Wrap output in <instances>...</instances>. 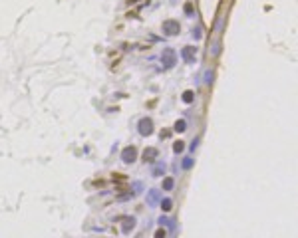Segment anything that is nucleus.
I'll use <instances>...</instances> for the list:
<instances>
[{"instance_id": "f257e3e1", "label": "nucleus", "mask_w": 298, "mask_h": 238, "mask_svg": "<svg viewBox=\"0 0 298 238\" xmlns=\"http://www.w3.org/2000/svg\"><path fill=\"white\" fill-rule=\"evenodd\" d=\"M161 64H163V68H165V70L173 68V66L177 64V54H175L173 48H165L161 52Z\"/></svg>"}, {"instance_id": "dca6fc26", "label": "nucleus", "mask_w": 298, "mask_h": 238, "mask_svg": "<svg viewBox=\"0 0 298 238\" xmlns=\"http://www.w3.org/2000/svg\"><path fill=\"white\" fill-rule=\"evenodd\" d=\"M191 167H193V159L185 157V159H183V169H191Z\"/></svg>"}, {"instance_id": "9d476101", "label": "nucleus", "mask_w": 298, "mask_h": 238, "mask_svg": "<svg viewBox=\"0 0 298 238\" xmlns=\"http://www.w3.org/2000/svg\"><path fill=\"white\" fill-rule=\"evenodd\" d=\"M175 131H177V133H183V131H185V129H187V121L185 119H177V121H175Z\"/></svg>"}, {"instance_id": "39448f33", "label": "nucleus", "mask_w": 298, "mask_h": 238, "mask_svg": "<svg viewBox=\"0 0 298 238\" xmlns=\"http://www.w3.org/2000/svg\"><path fill=\"white\" fill-rule=\"evenodd\" d=\"M181 56H183V60H185L187 64H195V48L185 46V48L181 50Z\"/></svg>"}, {"instance_id": "f8f14e48", "label": "nucleus", "mask_w": 298, "mask_h": 238, "mask_svg": "<svg viewBox=\"0 0 298 238\" xmlns=\"http://www.w3.org/2000/svg\"><path fill=\"white\" fill-rule=\"evenodd\" d=\"M175 187V181L171 177H167V179H163V191H171Z\"/></svg>"}, {"instance_id": "7ed1b4c3", "label": "nucleus", "mask_w": 298, "mask_h": 238, "mask_svg": "<svg viewBox=\"0 0 298 238\" xmlns=\"http://www.w3.org/2000/svg\"><path fill=\"white\" fill-rule=\"evenodd\" d=\"M135 159H137V149L135 147H125L123 151H121V161H123L125 165H131Z\"/></svg>"}, {"instance_id": "f03ea898", "label": "nucleus", "mask_w": 298, "mask_h": 238, "mask_svg": "<svg viewBox=\"0 0 298 238\" xmlns=\"http://www.w3.org/2000/svg\"><path fill=\"white\" fill-rule=\"evenodd\" d=\"M163 32H165L167 36H177L179 32H181V26H179L177 20H165V22H163Z\"/></svg>"}, {"instance_id": "6ab92c4d", "label": "nucleus", "mask_w": 298, "mask_h": 238, "mask_svg": "<svg viewBox=\"0 0 298 238\" xmlns=\"http://www.w3.org/2000/svg\"><path fill=\"white\" fill-rule=\"evenodd\" d=\"M165 236H167V234H165V230H163V228L155 232V238H165Z\"/></svg>"}, {"instance_id": "20e7f679", "label": "nucleus", "mask_w": 298, "mask_h": 238, "mask_svg": "<svg viewBox=\"0 0 298 238\" xmlns=\"http://www.w3.org/2000/svg\"><path fill=\"white\" fill-rule=\"evenodd\" d=\"M137 129H139V133L143 137H147V135L153 133V121H151L149 117H143V119L139 121V125H137Z\"/></svg>"}, {"instance_id": "423d86ee", "label": "nucleus", "mask_w": 298, "mask_h": 238, "mask_svg": "<svg viewBox=\"0 0 298 238\" xmlns=\"http://www.w3.org/2000/svg\"><path fill=\"white\" fill-rule=\"evenodd\" d=\"M157 155H159V151H157L155 147H147V149L143 151V161H145V163H153L155 159H157Z\"/></svg>"}, {"instance_id": "ddd939ff", "label": "nucleus", "mask_w": 298, "mask_h": 238, "mask_svg": "<svg viewBox=\"0 0 298 238\" xmlns=\"http://www.w3.org/2000/svg\"><path fill=\"white\" fill-rule=\"evenodd\" d=\"M183 101H185V103H191L193 101V99H195V93H193V91L191 89H187V91H183Z\"/></svg>"}, {"instance_id": "9b49d317", "label": "nucleus", "mask_w": 298, "mask_h": 238, "mask_svg": "<svg viewBox=\"0 0 298 238\" xmlns=\"http://www.w3.org/2000/svg\"><path fill=\"white\" fill-rule=\"evenodd\" d=\"M161 208L165 212H169L171 208H173V200H171V198H161Z\"/></svg>"}, {"instance_id": "aec40b11", "label": "nucleus", "mask_w": 298, "mask_h": 238, "mask_svg": "<svg viewBox=\"0 0 298 238\" xmlns=\"http://www.w3.org/2000/svg\"><path fill=\"white\" fill-rule=\"evenodd\" d=\"M185 12H187V14H191V12H193V4H191V2L185 4Z\"/></svg>"}, {"instance_id": "2eb2a0df", "label": "nucleus", "mask_w": 298, "mask_h": 238, "mask_svg": "<svg viewBox=\"0 0 298 238\" xmlns=\"http://www.w3.org/2000/svg\"><path fill=\"white\" fill-rule=\"evenodd\" d=\"M183 149H185V145H183V141H177V143L173 145V151H175V153H181Z\"/></svg>"}, {"instance_id": "4468645a", "label": "nucleus", "mask_w": 298, "mask_h": 238, "mask_svg": "<svg viewBox=\"0 0 298 238\" xmlns=\"http://www.w3.org/2000/svg\"><path fill=\"white\" fill-rule=\"evenodd\" d=\"M159 224H161V226H169V228H173V220H169L167 216H161V218H159Z\"/></svg>"}, {"instance_id": "a211bd4d", "label": "nucleus", "mask_w": 298, "mask_h": 238, "mask_svg": "<svg viewBox=\"0 0 298 238\" xmlns=\"http://www.w3.org/2000/svg\"><path fill=\"white\" fill-rule=\"evenodd\" d=\"M193 38H195V40L201 38V28H195V30H193Z\"/></svg>"}, {"instance_id": "6e6552de", "label": "nucleus", "mask_w": 298, "mask_h": 238, "mask_svg": "<svg viewBox=\"0 0 298 238\" xmlns=\"http://www.w3.org/2000/svg\"><path fill=\"white\" fill-rule=\"evenodd\" d=\"M151 175L153 177H161V175H165V163H155L153 165V169H151Z\"/></svg>"}, {"instance_id": "1a4fd4ad", "label": "nucleus", "mask_w": 298, "mask_h": 238, "mask_svg": "<svg viewBox=\"0 0 298 238\" xmlns=\"http://www.w3.org/2000/svg\"><path fill=\"white\" fill-rule=\"evenodd\" d=\"M133 228H135V218H125V222H123V226H121V230L127 234V232H131Z\"/></svg>"}, {"instance_id": "0eeeda50", "label": "nucleus", "mask_w": 298, "mask_h": 238, "mask_svg": "<svg viewBox=\"0 0 298 238\" xmlns=\"http://www.w3.org/2000/svg\"><path fill=\"white\" fill-rule=\"evenodd\" d=\"M157 202H159V191H155V189L147 191V204L149 206H155Z\"/></svg>"}, {"instance_id": "f3484780", "label": "nucleus", "mask_w": 298, "mask_h": 238, "mask_svg": "<svg viewBox=\"0 0 298 238\" xmlns=\"http://www.w3.org/2000/svg\"><path fill=\"white\" fill-rule=\"evenodd\" d=\"M133 189H135V191H133V195H139L141 191H143V185H141V183H133Z\"/></svg>"}, {"instance_id": "412c9836", "label": "nucleus", "mask_w": 298, "mask_h": 238, "mask_svg": "<svg viewBox=\"0 0 298 238\" xmlns=\"http://www.w3.org/2000/svg\"><path fill=\"white\" fill-rule=\"evenodd\" d=\"M207 83H211L213 81V72H207V79H205Z\"/></svg>"}]
</instances>
